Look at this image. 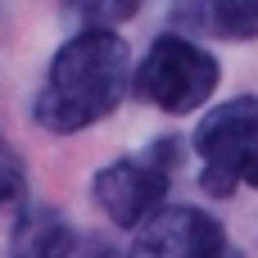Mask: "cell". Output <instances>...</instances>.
<instances>
[{
	"mask_svg": "<svg viewBox=\"0 0 258 258\" xmlns=\"http://www.w3.org/2000/svg\"><path fill=\"white\" fill-rule=\"evenodd\" d=\"M23 190H27V168H23L18 150L0 136V209L14 204V200H23Z\"/></svg>",
	"mask_w": 258,
	"mask_h": 258,
	"instance_id": "9",
	"label": "cell"
},
{
	"mask_svg": "<svg viewBox=\"0 0 258 258\" xmlns=\"http://www.w3.org/2000/svg\"><path fill=\"white\" fill-rule=\"evenodd\" d=\"M204 23L222 41H254L258 36V0H204Z\"/></svg>",
	"mask_w": 258,
	"mask_h": 258,
	"instance_id": "7",
	"label": "cell"
},
{
	"mask_svg": "<svg viewBox=\"0 0 258 258\" xmlns=\"http://www.w3.org/2000/svg\"><path fill=\"white\" fill-rule=\"evenodd\" d=\"M127 77H132V54L122 36H113V27H86L73 41H63L59 54L50 59V73H45V86L36 91L32 113L54 136L86 132L91 122L118 109Z\"/></svg>",
	"mask_w": 258,
	"mask_h": 258,
	"instance_id": "1",
	"label": "cell"
},
{
	"mask_svg": "<svg viewBox=\"0 0 258 258\" xmlns=\"http://www.w3.org/2000/svg\"><path fill=\"white\" fill-rule=\"evenodd\" d=\"M77 258H122L109 240H86V245H77Z\"/></svg>",
	"mask_w": 258,
	"mask_h": 258,
	"instance_id": "10",
	"label": "cell"
},
{
	"mask_svg": "<svg viewBox=\"0 0 258 258\" xmlns=\"http://www.w3.org/2000/svg\"><path fill=\"white\" fill-rule=\"evenodd\" d=\"M195 154H200V186L209 195H231L240 186L258 190V100L236 95L222 109H213L195 127Z\"/></svg>",
	"mask_w": 258,
	"mask_h": 258,
	"instance_id": "2",
	"label": "cell"
},
{
	"mask_svg": "<svg viewBox=\"0 0 258 258\" xmlns=\"http://www.w3.org/2000/svg\"><path fill=\"white\" fill-rule=\"evenodd\" d=\"M9 258H77V231L54 209H27L14 222Z\"/></svg>",
	"mask_w": 258,
	"mask_h": 258,
	"instance_id": "6",
	"label": "cell"
},
{
	"mask_svg": "<svg viewBox=\"0 0 258 258\" xmlns=\"http://www.w3.org/2000/svg\"><path fill=\"white\" fill-rule=\"evenodd\" d=\"M218 82H222V63L209 50H200L195 41L168 32L150 45L132 86L145 104H154L163 113H195L213 95Z\"/></svg>",
	"mask_w": 258,
	"mask_h": 258,
	"instance_id": "3",
	"label": "cell"
},
{
	"mask_svg": "<svg viewBox=\"0 0 258 258\" xmlns=\"http://www.w3.org/2000/svg\"><path fill=\"white\" fill-rule=\"evenodd\" d=\"M77 14L86 18V27H113V23H127L141 14L145 0H73Z\"/></svg>",
	"mask_w": 258,
	"mask_h": 258,
	"instance_id": "8",
	"label": "cell"
},
{
	"mask_svg": "<svg viewBox=\"0 0 258 258\" xmlns=\"http://www.w3.org/2000/svg\"><path fill=\"white\" fill-rule=\"evenodd\" d=\"M168 177L172 168L154 154H132V159H113L95 172L91 195L104 209V218L122 231H136L154 209H163L168 195Z\"/></svg>",
	"mask_w": 258,
	"mask_h": 258,
	"instance_id": "4",
	"label": "cell"
},
{
	"mask_svg": "<svg viewBox=\"0 0 258 258\" xmlns=\"http://www.w3.org/2000/svg\"><path fill=\"white\" fill-rule=\"evenodd\" d=\"M132 258H240V254L213 213L172 204V209H154L136 227Z\"/></svg>",
	"mask_w": 258,
	"mask_h": 258,
	"instance_id": "5",
	"label": "cell"
}]
</instances>
